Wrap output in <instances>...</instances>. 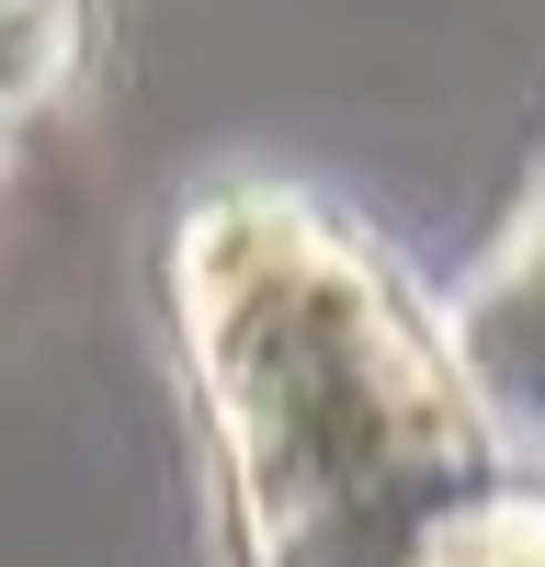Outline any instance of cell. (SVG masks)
<instances>
[{
	"label": "cell",
	"mask_w": 545,
	"mask_h": 567,
	"mask_svg": "<svg viewBox=\"0 0 545 567\" xmlns=\"http://www.w3.org/2000/svg\"><path fill=\"white\" fill-rule=\"evenodd\" d=\"M194 374L261 567H409L477 465V398L330 216L216 194L182 227Z\"/></svg>",
	"instance_id": "cell-1"
},
{
	"label": "cell",
	"mask_w": 545,
	"mask_h": 567,
	"mask_svg": "<svg viewBox=\"0 0 545 567\" xmlns=\"http://www.w3.org/2000/svg\"><path fill=\"white\" fill-rule=\"evenodd\" d=\"M454 374H466L477 420H500L523 454H545V182L523 227L500 239L489 284L466 296V318H454Z\"/></svg>",
	"instance_id": "cell-2"
},
{
	"label": "cell",
	"mask_w": 545,
	"mask_h": 567,
	"mask_svg": "<svg viewBox=\"0 0 545 567\" xmlns=\"http://www.w3.org/2000/svg\"><path fill=\"white\" fill-rule=\"evenodd\" d=\"M69 58V23L58 12H0V114H23L45 80H58Z\"/></svg>",
	"instance_id": "cell-4"
},
{
	"label": "cell",
	"mask_w": 545,
	"mask_h": 567,
	"mask_svg": "<svg viewBox=\"0 0 545 567\" xmlns=\"http://www.w3.org/2000/svg\"><path fill=\"white\" fill-rule=\"evenodd\" d=\"M409 567H545V511H512V499H454L443 523L409 545Z\"/></svg>",
	"instance_id": "cell-3"
}]
</instances>
